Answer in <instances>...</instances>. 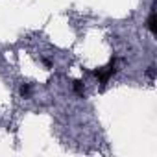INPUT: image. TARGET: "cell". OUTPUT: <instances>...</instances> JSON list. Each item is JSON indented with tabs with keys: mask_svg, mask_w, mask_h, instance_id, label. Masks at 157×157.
I'll list each match as a JSON object with an SVG mask.
<instances>
[{
	"mask_svg": "<svg viewBox=\"0 0 157 157\" xmlns=\"http://www.w3.org/2000/svg\"><path fill=\"white\" fill-rule=\"evenodd\" d=\"M146 26H148L150 33L153 35V33H155V10H153V8H151V11H150V17H148V22H146Z\"/></svg>",
	"mask_w": 157,
	"mask_h": 157,
	"instance_id": "1",
	"label": "cell"
},
{
	"mask_svg": "<svg viewBox=\"0 0 157 157\" xmlns=\"http://www.w3.org/2000/svg\"><path fill=\"white\" fill-rule=\"evenodd\" d=\"M74 91L78 93V94H83V85H82V82H74Z\"/></svg>",
	"mask_w": 157,
	"mask_h": 157,
	"instance_id": "3",
	"label": "cell"
},
{
	"mask_svg": "<svg viewBox=\"0 0 157 157\" xmlns=\"http://www.w3.org/2000/svg\"><path fill=\"white\" fill-rule=\"evenodd\" d=\"M150 78H151V80H153V67H148V72H146Z\"/></svg>",
	"mask_w": 157,
	"mask_h": 157,
	"instance_id": "4",
	"label": "cell"
},
{
	"mask_svg": "<svg viewBox=\"0 0 157 157\" xmlns=\"http://www.w3.org/2000/svg\"><path fill=\"white\" fill-rule=\"evenodd\" d=\"M19 93H21L22 98H30V96H32V87H30V83H22L21 89H19Z\"/></svg>",
	"mask_w": 157,
	"mask_h": 157,
	"instance_id": "2",
	"label": "cell"
}]
</instances>
